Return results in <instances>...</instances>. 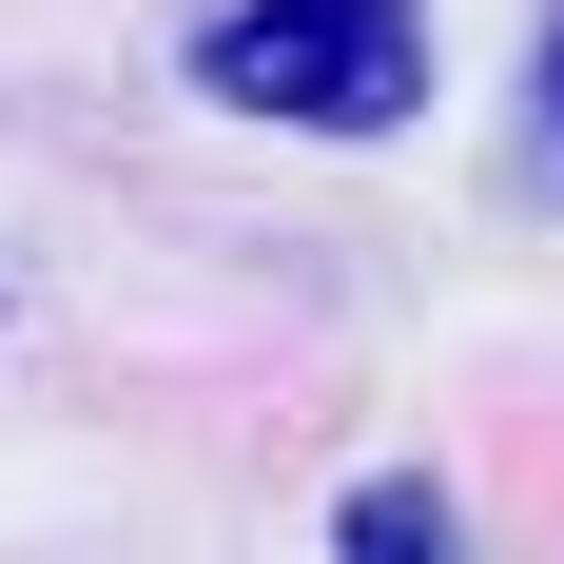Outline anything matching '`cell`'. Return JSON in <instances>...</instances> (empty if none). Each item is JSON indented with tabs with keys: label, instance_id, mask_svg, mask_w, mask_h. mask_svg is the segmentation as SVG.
Masks as SVG:
<instances>
[{
	"label": "cell",
	"instance_id": "cell-2",
	"mask_svg": "<svg viewBox=\"0 0 564 564\" xmlns=\"http://www.w3.org/2000/svg\"><path fill=\"white\" fill-rule=\"evenodd\" d=\"M332 545H350V564H429V545H448V507H429V487H350Z\"/></svg>",
	"mask_w": 564,
	"mask_h": 564
},
{
	"label": "cell",
	"instance_id": "cell-1",
	"mask_svg": "<svg viewBox=\"0 0 564 564\" xmlns=\"http://www.w3.org/2000/svg\"><path fill=\"white\" fill-rule=\"evenodd\" d=\"M215 98L292 117V137H390L429 98V20L409 0H234L215 20Z\"/></svg>",
	"mask_w": 564,
	"mask_h": 564
},
{
	"label": "cell",
	"instance_id": "cell-3",
	"mask_svg": "<svg viewBox=\"0 0 564 564\" xmlns=\"http://www.w3.org/2000/svg\"><path fill=\"white\" fill-rule=\"evenodd\" d=\"M545 98H564V40H545Z\"/></svg>",
	"mask_w": 564,
	"mask_h": 564
}]
</instances>
